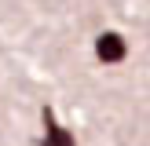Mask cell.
Masks as SVG:
<instances>
[{
  "instance_id": "obj_1",
  "label": "cell",
  "mask_w": 150,
  "mask_h": 146,
  "mask_svg": "<svg viewBox=\"0 0 150 146\" xmlns=\"http://www.w3.org/2000/svg\"><path fill=\"white\" fill-rule=\"evenodd\" d=\"M40 117H44V142H40V146H77L73 131L62 128V124L55 121V110H51V106H44Z\"/></svg>"
},
{
  "instance_id": "obj_2",
  "label": "cell",
  "mask_w": 150,
  "mask_h": 146,
  "mask_svg": "<svg viewBox=\"0 0 150 146\" xmlns=\"http://www.w3.org/2000/svg\"><path fill=\"white\" fill-rule=\"evenodd\" d=\"M95 55H99L103 62H125V55H128V48H125L121 33H103L99 40H95Z\"/></svg>"
}]
</instances>
